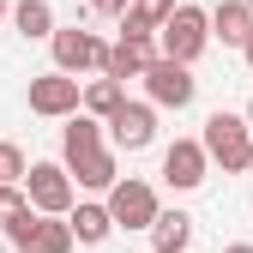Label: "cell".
<instances>
[{"instance_id":"20","label":"cell","mask_w":253,"mask_h":253,"mask_svg":"<svg viewBox=\"0 0 253 253\" xmlns=\"http://www.w3.org/2000/svg\"><path fill=\"white\" fill-rule=\"evenodd\" d=\"M24 169H30V163H24V151H18L12 139H0V187H18Z\"/></svg>"},{"instance_id":"19","label":"cell","mask_w":253,"mask_h":253,"mask_svg":"<svg viewBox=\"0 0 253 253\" xmlns=\"http://www.w3.org/2000/svg\"><path fill=\"white\" fill-rule=\"evenodd\" d=\"M79 103H84V115H90V121H109V115H115V109L126 103V90H121L115 79H90Z\"/></svg>"},{"instance_id":"18","label":"cell","mask_w":253,"mask_h":253,"mask_svg":"<svg viewBox=\"0 0 253 253\" xmlns=\"http://www.w3.org/2000/svg\"><path fill=\"white\" fill-rule=\"evenodd\" d=\"M12 24H18V37H24V42L54 37V6H48V0H18V6H12Z\"/></svg>"},{"instance_id":"2","label":"cell","mask_w":253,"mask_h":253,"mask_svg":"<svg viewBox=\"0 0 253 253\" xmlns=\"http://www.w3.org/2000/svg\"><path fill=\"white\" fill-rule=\"evenodd\" d=\"M163 60H175V67H193V60L205 54V42H211V24H205V12L199 6H175L169 18H163Z\"/></svg>"},{"instance_id":"14","label":"cell","mask_w":253,"mask_h":253,"mask_svg":"<svg viewBox=\"0 0 253 253\" xmlns=\"http://www.w3.org/2000/svg\"><path fill=\"white\" fill-rule=\"evenodd\" d=\"M205 24H211V37H223L229 48H241L253 37V12L241 6V0H217V6L205 12Z\"/></svg>"},{"instance_id":"25","label":"cell","mask_w":253,"mask_h":253,"mask_svg":"<svg viewBox=\"0 0 253 253\" xmlns=\"http://www.w3.org/2000/svg\"><path fill=\"white\" fill-rule=\"evenodd\" d=\"M247 169H253V145H247Z\"/></svg>"},{"instance_id":"6","label":"cell","mask_w":253,"mask_h":253,"mask_svg":"<svg viewBox=\"0 0 253 253\" xmlns=\"http://www.w3.org/2000/svg\"><path fill=\"white\" fill-rule=\"evenodd\" d=\"M145 90H151V109H187L199 97V79H193V67H175V60L157 54L145 67Z\"/></svg>"},{"instance_id":"11","label":"cell","mask_w":253,"mask_h":253,"mask_svg":"<svg viewBox=\"0 0 253 253\" xmlns=\"http://www.w3.org/2000/svg\"><path fill=\"white\" fill-rule=\"evenodd\" d=\"M151 60H157L151 42H109V54H103V79H115V84L126 90V79H145Z\"/></svg>"},{"instance_id":"8","label":"cell","mask_w":253,"mask_h":253,"mask_svg":"<svg viewBox=\"0 0 253 253\" xmlns=\"http://www.w3.org/2000/svg\"><path fill=\"white\" fill-rule=\"evenodd\" d=\"M103 126L115 133V145H121V151H145V145L157 139V109H151V103H121Z\"/></svg>"},{"instance_id":"15","label":"cell","mask_w":253,"mask_h":253,"mask_svg":"<svg viewBox=\"0 0 253 253\" xmlns=\"http://www.w3.org/2000/svg\"><path fill=\"white\" fill-rule=\"evenodd\" d=\"M187 241H193V217H187V211H157L151 253H187Z\"/></svg>"},{"instance_id":"13","label":"cell","mask_w":253,"mask_h":253,"mask_svg":"<svg viewBox=\"0 0 253 253\" xmlns=\"http://www.w3.org/2000/svg\"><path fill=\"white\" fill-rule=\"evenodd\" d=\"M67 175H79V187H90V193H109V187L121 181V163H115V151L103 145V151H84V157H73V163H60Z\"/></svg>"},{"instance_id":"17","label":"cell","mask_w":253,"mask_h":253,"mask_svg":"<svg viewBox=\"0 0 253 253\" xmlns=\"http://www.w3.org/2000/svg\"><path fill=\"white\" fill-rule=\"evenodd\" d=\"M67 229H73V241H84V247H97V241H109V211L103 205H73L67 211Z\"/></svg>"},{"instance_id":"3","label":"cell","mask_w":253,"mask_h":253,"mask_svg":"<svg viewBox=\"0 0 253 253\" xmlns=\"http://www.w3.org/2000/svg\"><path fill=\"white\" fill-rule=\"evenodd\" d=\"M48 48H54V73H67V79L103 67V54H109V42L97 37V30H79V24H54Z\"/></svg>"},{"instance_id":"27","label":"cell","mask_w":253,"mask_h":253,"mask_svg":"<svg viewBox=\"0 0 253 253\" xmlns=\"http://www.w3.org/2000/svg\"><path fill=\"white\" fill-rule=\"evenodd\" d=\"M241 6H247V12H253V0H241Z\"/></svg>"},{"instance_id":"16","label":"cell","mask_w":253,"mask_h":253,"mask_svg":"<svg viewBox=\"0 0 253 253\" xmlns=\"http://www.w3.org/2000/svg\"><path fill=\"white\" fill-rule=\"evenodd\" d=\"M60 151H67V163H73V157H84V151H103V121H90V115H67Z\"/></svg>"},{"instance_id":"12","label":"cell","mask_w":253,"mask_h":253,"mask_svg":"<svg viewBox=\"0 0 253 253\" xmlns=\"http://www.w3.org/2000/svg\"><path fill=\"white\" fill-rule=\"evenodd\" d=\"M169 12H175V0H133V6L121 12V42H151Z\"/></svg>"},{"instance_id":"10","label":"cell","mask_w":253,"mask_h":253,"mask_svg":"<svg viewBox=\"0 0 253 253\" xmlns=\"http://www.w3.org/2000/svg\"><path fill=\"white\" fill-rule=\"evenodd\" d=\"M12 247L18 253H73V229H67V217H37L30 211V223L18 229Z\"/></svg>"},{"instance_id":"23","label":"cell","mask_w":253,"mask_h":253,"mask_svg":"<svg viewBox=\"0 0 253 253\" xmlns=\"http://www.w3.org/2000/svg\"><path fill=\"white\" fill-rule=\"evenodd\" d=\"M223 253H253V241H229V247H223Z\"/></svg>"},{"instance_id":"5","label":"cell","mask_w":253,"mask_h":253,"mask_svg":"<svg viewBox=\"0 0 253 253\" xmlns=\"http://www.w3.org/2000/svg\"><path fill=\"white\" fill-rule=\"evenodd\" d=\"M103 211H109V223H115V229H151V223H157V193H151L145 181L126 175V181L109 187Z\"/></svg>"},{"instance_id":"21","label":"cell","mask_w":253,"mask_h":253,"mask_svg":"<svg viewBox=\"0 0 253 253\" xmlns=\"http://www.w3.org/2000/svg\"><path fill=\"white\" fill-rule=\"evenodd\" d=\"M30 211V199H24V187H0V229L12 223V217H24Z\"/></svg>"},{"instance_id":"9","label":"cell","mask_w":253,"mask_h":253,"mask_svg":"<svg viewBox=\"0 0 253 253\" xmlns=\"http://www.w3.org/2000/svg\"><path fill=\"white\" fill-rule=\"evenodd\" d=\"M205 151H199V139H175L169 151H163V181L175 187V193H193V187L205 181Z\"/></svg>"},{"instance_id":"22","label":"cell","mask_w":253,"mask_h":253,"mask_svg":"<svg viewBox=\"0 0 253 253\" xmlns=\"http://www.w3.org/2000/svg\"><path fill=\"white\" fill-rule=\"evenodd\" d=\"M90 6H97V12H103V18H121V12H126V6H133V0H90Z\"/></svg>"},{"instance_id":"1","label":"cell","mask_w":253,"mask_h":253,"mask_svg":"<svg viewBox=\"0 0 253 253\" xmlns=\"http://www.w3.org/2000/svg\"><path fill=\"white\" fill-rule=\"evenodd\" d=\"M247 145H253V126H247L241 115H229V109H217V115L205 121V133H199V151H205V163H217L223 175L247 169Z\"/></svg>"},{"instance_id":"24","label":"cell","mask_w":253,"mask_h":253,"mask_svg":"<svg viewBox=\"0 0 253 253\" xmlns=\"http://www.w3.org/2000/svg\"><path fill=\"white\" fill-rule=\"evenodd\" d=\"M241 54H247V67H253V37H247V42H241Z\"/></svg>"},{"instance_id":"26","label":"cell","mask_w":253,"mask_h":253,"mask_svg":"<svg viewBox=\"0 0 253 253\" xmlns=\"http://www.w3.org/2000/svg\"><path fill=\"white\" fill-rule=\"evenodd\" d=\"M0 18H6V0H0Z\"/></svg>"},{"instance_id":"7","label":"cell","mask_w":253,"mask_h":253,"mask_svg":"<svg viewBox=\"0 0 253 253\" xmlns=\"http://www.w3.org/2000/svg\"><path fill=\"white\" fill-rule=\"evenodd\" d=\"M79 79H67V73H42V79H30V115H48V121H67V115H79Z\"/></svg>"},{"instance_id":"28","label":"cell","mask_w":253,"mask_h":253,"mask_svg":"<svg viewBox=\"0 0 253 253\" xmlns=\"http://www.w3.org/2000/svg\"><path fill=\"white\" fill-rule=\"evenodd\" d=\"M247 121H253V103H247Z\"/></svg>"},{"instance_id":"4","label":"cell","mask_w":253,"mask_h":253,"mask_svg":"<svg viewBox=\"0 0 253 253\" xmlns=\"http://www.w3.org/2000/svg\"><path fill=\"white\" fill-rule=\"evenodd\" d=\"M24 199L37 217H67L73 211V175L60 163H30L24 169Z\"/></svg>"}]
</instances>
